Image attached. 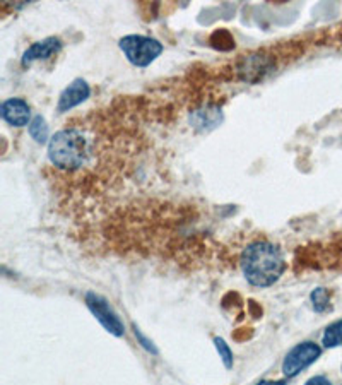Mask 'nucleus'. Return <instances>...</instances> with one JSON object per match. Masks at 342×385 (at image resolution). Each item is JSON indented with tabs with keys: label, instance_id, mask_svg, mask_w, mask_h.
Returning <instances> with one entry per match:
<instances>
[{
	"label": "nucleus",
	"instance_id": "nucleus-1",
	"mask_svg": "<svg viewBox=\"0 0 342 385\" xmlns=\"http://www.w3.org/2000/svg\"><path fill=\"white\" fill-rule=\"evenodd\" d=\"M286 269L281 250L269 242H255L241 255V271L253 286H272Z\"/></svg>",
	"mask_w": 342,
	"mask_h": 385
},
{
	"label": "nucleus",
	"instance_id": "nucleus-2",
	"mask_svg": "<svg viewBox=\"0 0 342 385\" xmlns=\"http://www.w3.org/2000/svg\"><path fill=\"white\" fill-rule=\"evenodd\" d=\"M92 156V143L87 134L78 127L62 129L48 143L51 165L63 172L80 170Z\"/></svg>",
	"mask_w": 342,
	"mask_h": 385
},
{
	"label": "nucleus",
	"instance_id": "nucleus-3",
	"mask_svg": "<svg viewBox=\"0 0 342 385\" xmlns=\"http://www.w3.org/2000/svg\"><path fill=\"white\" fill-rule=\"evenodd\" d=\"M120 50L135 67H147L163 54V45L158 40L142 35H128L120 40Z\"/></svg>",
	"mask_w": 342,
	"mask_h": 385
},
{
	"label": "nucleus",
	"instance_id": "nucleus-4",
	"mask_svg": "<svg viewBox=\"0 0 342 385\" xmlns=\"http://www.w3.org/2000/svg\"><path fill=\"white\" fill-rule=\"evenodd\" d=\"M86 305L91 310V314L98 319V322L102 324V326L110 332V334L116 336V338L123 336V332H126L123 322L120 320L118 315H116V312L111 308V305L106 302V300L96 293H87Z\"/></svg>",
	"mask_w": 342,
	"mask_h": 385
},
{
	"label": "nucleus",
	"instance_id": "nucleus-5",
	"mask_svg": "<svg viewBox=\"0 0 342 385\" xmlns=\"http://www.w3.org/2000/svg\"><path fill=\"white\" fill-rule=\"evenodd\" d=\"M320 346L315 343H301L293 348L291 351L286 355L283 362V372L286 377H295L300 374L301 370L310 367L317 358L320 356Z\"/></svg>",
	"mask_w": 342,
	"mask_h": 385
},
{
	"label": "nucleus",
	"instance_id": "nucleus-6",
	"mask_svg": "<svg viewBox=\"0 0 342 385\" xmlns=\"http://www.w3.org/2000/svg\"><path fill=\"white\" fill-rule=\"evenodd\" d=\"M0 115L7 124L14 127H24L31 124V108L26 101L21 98H9L0 107Z\"/></svg>",
	"mask_w": 342,
	"mask_h": 385
},
{
	"label": "nucleus",
	"instance_id": "nucleus-7",
	"mask_svg": "<svg viewBox=\"0 0 342 385\" xmlns=\"http://www.w3.org/2000/svg\"><path fill=\"white\" fill-rule=\"evenodd\" d=\"M91 95L90 84L84 79H75L72 81L68 86L63 89L62 95L59 98V112H68L72 108H75L78 105L84 103Z\"/></svg>",
	"mask_w": 342,
	"mask_h": 385
},
{
	"label": "nucleus",
	"instance_id": "nucleus-8",
	"mask_svg": "<svg viewBox=\"0 0 342 385\" xmlns=\"http://www.w3.org/2000/svg\"><path fill=\"white\" fill-rule=\"evenodd\" d=\"M62 48V42L55 36L42 40V42H36L24 52L23 55V66H30V64L36 62V60H45L48 57L55 55Z\"/></svg>",
	"mask_w": 342,
	"mask_h": 385
},
{
	"label": "nucleus",
	"instance_id": "nucleus-9",
	"mask_svg": "<svg viewBox=\"0 0 342 385\" xmlns=\"http://www.w3.org/2000/svg\"><path fill=\"white\" fill-rule=\"evenodd\" d=\"M221 122V110L217 108H205V110H199L192 115V124L195 125L197 129H209L216 127Z\"/></svg>",
	"mask_w": 342,
	"mask_h": 385
},
{
	"label": "nucleus",
	"instance_id": "nucleus-10",
	"mask_svg": "<svg viewBox=\"0 0 342 385\" xmlns=\"http://www.w3.org/2000/svg\"><path fill=\"white\" fill-rule=\"evenodd\" d=\"M28 131H30V136L33 137L38 144H45L48 141V136H50V129H48L47 120L43 119L42 115H36L35 119L31 120Z\"/></svg>",
	"mask_w": 342,
	"mask_h": 385
},
{
	"label": "nucleus",
	"instance_id": "nucleus-11",
	"mask_svg": "<svg viewBox=\"0 0 342 385\" xmlns=\"http://www.w3.org/2000/svg\"><path fill=\"white\" fill-rule=\"evenodd\" d=\"M325 348H337L342 344V320L331 324L324 332V339H322Z\"/></svg>",
	"mask_w": 342,
	"mask_h": 385
},
{
	"label": "nucleus",
	"instance_id": "nucleus-12",
	"mask_svg": "<svg viewBox=\"0 0 342 385\" xmlns=\"http://www.w3.org/2000/svg\"><path fill=\"white\" fill-rule=\"evenodd\" d=\"M331 300H329V293L325 288H317L315 291L312 293V303H313V308H315L317 312H325L329 308V305H331Z\"/></svg>",
	"mask_w": 342,
	"mask_h": 385
},
{
	"label": "nucleus",
	"instance_id": "nucleus-13",
	"mask_svg": "<svg viewBox=\"0 0 342 385\" xmlns=\"http://www.w3.org/2000/svg\"><path fill=\"white\" fill-rule=\"evenodd\" d=\"M214 344H216L217 353H219V358L223 360L224 367L231 368L233 367V353H231V350H229V346L226 344V341H224L223 338H216L214 339Z\"/></svg>",
	"mask_w": 342,
	"mask_h": 385
},
{
	"label": "nucleus",
	"instance_id": "nucleus-14",
	"mask_svg": "<svg viewBox=\"0 0 342 385\" xmlns=\"http://www.w3.org/2000/svg\"><path fill=\"white\" fill-rule=\"evenodd\" d=\"M305 385H332V384L329 382L325 377H313V379H310Z\"/></svg>",
	"mask_w": 342,
	"mask_h": 385
},
{
	"label": "nucleus",
	"instance_id": "nucleus-15",
	"mask_svg": "<svg viewBox=\"0 0 342 385\" xmlns=\"http://www.w3.org/2000/svg\"><path fill=\"white\" fill-rule=\"evenodd\" d=\"M259 385H284V382H271V380H265V382H260Z\"/></svg>",
	"mask_w": 342,
	"mask_h": 385
}]
</instances>
